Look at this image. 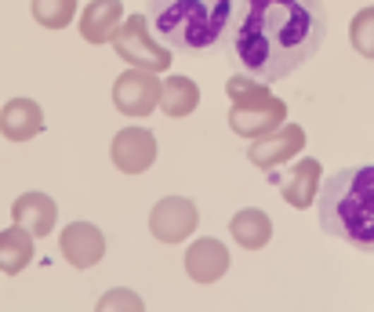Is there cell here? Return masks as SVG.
Segmentation results:
<instances>
[{
    "label": "cell",
    "mask_w": 374,
    "mask_h": 312,
    "mask_svg": "<svg viewBox=\"0 0 374 312\" xmlns=\"http://www.w3.org/2000/svg\"><path fill=\"white\" fill-rule=\"evenodd\" d=\"M327 25L323 0H236L222 47L251 80L277 84L316 59Z\"/></svg>",
    "instance_id": "cell-1"
},
{
    "label": "cell",
    "mask_w": 374,
    "mask_h": 312,
    "mask_svg": "<svg viewBox=\"0 0 374 312\" xmlns=\"http://www.w3.org/2000/svg\"><path fill=\"white\" fill-rule=\"evenodd\" d=\"M313 207L323 236L374 254V164H353L323 178Z\"/></svg>",
    "instance_id": "cell-2"
},
{
    "label": "cell",
    "mask_w": 374,
    "mask_h": 312,
    "mask_svg": "<svg viewBox=\"0 0 374 312\" xmlns=\"http://www.w3.org/2000/svg\"><path fill=\"white\" fill-rule=\"evenodd\" d=\"M236 0H145V22L171 51L204 55L226 40Z\"/></svg>",
    "instance_id": "cell-3"
},
{
    "label": "cell",
    "mask_w": 374,
    "mask_h": 312,
    "mask_svg": "<svg viewBox=\"0 0 374 312\" xmlns=\"http://www.w3.org/2000/svg\"><path fill=\"white\" fill-rule=\"evenodd\" d=\"M226 98H229V131L258 142L272 135L287 120V102L280 95H272L269 84L251 80L247 73H233L226 80Z\"/></svg>",
    "instance_id": "cell-4"
},
{
    "label": "cell",
    "mask_w": 374,
    "mask_h": 312,
    "mask_svg": "<svg viewBox=\"0 0 374 312\" xmlns=\"http://www.w3.org/2000/svg\"><path fill=\"white\" fill-rule=\"evenodd\" d=\"M109 44H113V51H116V59L128 62V69H145V73H157V76H160V73L174 62L171 47L153 37L145 15H128V18L116 25V33H113Z\"/></svg>",
    "instance_id": "cell-5"
},
{
    "label": "cell",
    "mask_w": 374,
    "mask_h": 312,
    "mask_svg": "<svg viewBox=\"0 0 374 312\" xmlns=\"http://www.w3.org/2000/svg\"><path fill=\"white\" fill-rule=\"evenodd\" d=\"M160 102V76L145 69H123L113 80V106L128 120H145Z\"/></svg>",
    "instance_id": "cell-6"
},
{
    "label": "cell",
    "mask_w": 374,
    "mask_h": 312,
    "mask_svg": "<svg viewBox=\"0 0 374 312\" xmlns=\"http://www.w3.org/2000/svg\"><path fill=\"white\" fill-rule=\"evenodd\" d=\"M196 225H200V207L189 196H164L157 200V207L149 211V232L160 244H182L189 240Z\"/></svg>",
    "instance_id": "cell-7"
},
{
    "label": "cell",
    "mask_w": 374,
    "mask_h": 312,
    "mask_svg": "<svg viewBox=\"0 0 374 312\" xmlns=\"http://www.w3.org/2000/svg\"><path fill=\"white\" fill-rule=\"evenodd\" d=\"M109 160L120 174H145L149 167L157 164V135L149 131V127H120V131L113 135V145H109Z\"/></svg>",
    "instance_id": "cell-8"
},
{
    "label": "cell",
    "mask_w": 374,
    "mask_h": 312,
    "mask_svg": "<svg viewBox=\"0 0 374 312\" xmlns=\"http://www.w3.org/2000/svg\"><path fill=\"white\" fill-rule=\"evenodd\" d=\"M269 174V186H277L280 196L294 207V211H309V207L316 203V193H320V181H323V164L316 160V156H302L287 174L277 171H265Z\"/></svg>",
    "instance_id": "cell-9"
},
{
    "label": "cell",
    "mask_w": 374,
    "mask_h": 312,
    "mask_svg": "<svg viewBox=\"0 0 374 312\" xmlns=\"http://www.w3.org/2000/svg\"><path fill=\"white\" fill-rule=\"evenodd\" d=\"M302 149H306L302 124L284 120L272 135L251 142V149H247V160H251V167H258V171H277V167H284L287 160H294Z\"/></svg>",
    "instance_id": "cell-10"
},
{
    "label": "cell",
    "mask_w": 374,
    "mask_h": 312,
    "mask_svg": "<svg viewBox=\"0 0 374 312\" xmlns=\"http://www.w3.org/2000/svg\"><path fill=\"white\" fill-rule=\"evenodd\" d=\"M62 258L73 269H95L106 258V232L98 229L95 222H69L59 236Z\"/></svg>",
    "instance_id": "cell-11"
},
{
    "label": "cell",
    "mask_w": 374,
    "mask_h": 312,
    "mask_svg": "<svg viewBox=\"0 0 374 312\" xmlns=\"http://www.w3.org/2000/svg\"><path fill=\"white\" fill-rule=\"evenodd\" d=\"M182 265H186V276L193 283H204V287H211V283H218L222 276L229 272V247L222 244L218 236H200V240H193L186 247V258H182Z\"/></svg>",
    "instance_id": "cell-12"
},
{
    "label": "cell",
    "mask_w": 374,
    "mask_h": 312,
    "mask_svg": "<svg viewBox=\"0 0 374 312\" xmlns=\"http://www.w3.org/2000/svg\"><path fill=\"white\" fill-rule=\"evenodd\" d=\"M44 109L33 98H11L0 106V135L8 142H33L37 135H44Z\"/></svg>",
    "instance_id": "cell-13"
},
{
    "label": "cell",
    "mask_w": 374,
    "mask_h": 312,
    "mask_svg": "<svg viewBox=\"0 0 374 312\" xmlns=\"http://www.w3.org/2000/svg\"><path fill=\"white\" fill-rule=\"evenodd\" d=\"M11 222L18 229H26L30 236H47L59 222V203L47 196V193H22L15 203H11Z\"/></svg>",
    "instance_id": "cell-14"
},
{
    "label": "cell",
    "mask_w": 374,
    "mask_h": 312,
    "mask_svg": "<svg viewBox=\"0 0 374 312\" xmlns=\"http://www.w3.org/2000/svg\"><path fill=\"white\" fill-rule=\"evenodd\" d=\"M120 22H123V0H91L80 11L77 33L88 44H109Z\"/></svg>",
    "instance_id": "cell-15"
},
{
    "label": "cell",
    "mask_w": 374,
    "mask_h": 312,
    "mask_svg": "<svg viewBox=\"0 0 374 312\" xmlns=\"http://www.w3.org/2000/svg\"><path fill=\"white\" fill-rule=\"evenodd\" d=\"M196 106H200V84H196L193 76L171 73V76H164V80H160V102H157V109H164V116L182 120Z\"/></svg>",
    "instance_id": "cell-16"
},
{
    "label": "cell",
    "mask_w": 374,
    "mask_h": 312,
    "mask_svg": "<svg viewBox=\"0 0 374 312\" xmlns=\"http://www.w3.org/2000/svg\"><path fill=\"white\" fill-rule=\"evenodd\" d=\"M229 236L243 247V251H262L272 240V218L262 207H243L229 218Z\"/></svg>",
    "instance_id": "cell-17"
},
{
    "label": "cell",
    "mask_w": 374,
    "mask_h": 312,
    "mask_svg": "<svg viewBox=\"0 0 374 312\" xmlns=\"http://www.w3.org/2000/svg\"><path fill=\"white\" fill-rule=\"evenodd\" d=\"M33 258H37V240L30 236L26 229H4L0 232V272L4 276H18V272H26L33 265Z\"/></svg>",
    "instance_id": "cell-18"
},
{
    "label": "cell",
    "mask_w": 374,
    "mask_h": 312,
    "mask_svg": "<svg viewBox=\"0 0 374 312\" xmlns=\"http://www.w3.org/2000/svg\"><path fill=\"white\" fill-rule=\"evenodd\" d=\"M33 18L44 30H69L77 18V0H33Z\"/></svg>",
    "instance_id": "cell-19"
},
{
    "label": "cell",
    "mask_w": 374,
    "mask_h": 312,
    "mask_svg": "<svg viewBox=\"0 0 374 312\" xmlns=\"http://www.w3.org/2000/svg\"><path fill=\"white\" fill-rule=\"evenodd\" d=\"M349 40H353V51L360 59L374 62V4L353 15V22H349Z\"/></svg>",
    "instance_id": "cell-20"
},
{
    "label": "cell",
    "mask_w": 374,
    "mask_h": 312,
    "mask_svg": "<svg viewBox=\"0 0 374 312\" xmlns=\"http://www.w3.org/2000/svg\"><path fill=\"white\" fill-rule=\"evenodd\" d=\"M95 312H145V301L131 287H113V291H106L102 298H98Z\"/></svg>",
    "instance_id": "cell-21"
}]
</instances>
